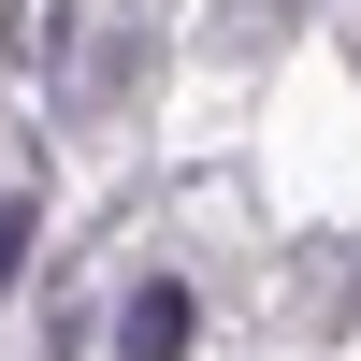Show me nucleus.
Listing matches in <instances>:
<instances>
[{
    "mask_svg": "<svg viewBox=\"0 0 361 361\" xmlns=\"http://www.w3.org/2000/svg\"><path fill=\"white\" fill-rule=\"evenodd\" d=\"M116 361H202V289L173 275V260L116 289Z\"/></svg>",
    "mask_w": 361,
    "mask_h": 361,
    "instance_id": "nucleus-1",
    "label": "nucleus"
},
{
    "mask_svg": "<svg viewBox=\"0 0 361 361\" xmlns=\"http://www.w3.org/2000/svg\"><path fill=\"white\" fill-rule=\"evenodd\" d=\"M29 260H44V188H0V304L29 289Z\"/></svg>",
    "mask_w": 361,
    "mask_h": 361,
    "instance_id": "nucleus-2",
    "label": "nucleus"
}]
</instances>
